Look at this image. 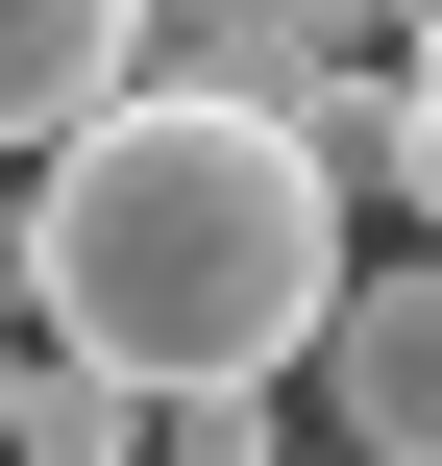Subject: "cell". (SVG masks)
Returning <instances> with one entry per match:
<instances>
[{
	"label": "cell",
	"instance_id": "cell-7",
	"mask_svg": "<svg viewBox=\"0 0 442 466\" xmlns=\"http://www.w3.org/2000/svg\"><path fill=\"white\" fill-rule=\"evenodd\" d=\"M295 25H320V74H344V49H394V25H418V0H295Z\"/></svg>",
	"mask_w": 442,
	"mask_h": 466
},
{
	"label": "cell",
	"instance_id": "cell-1",
	"mask_svg": "<svg viewBox=\"0 0 442 466\" xmlns=\"http://www.w3.org/2000/svg\"><path fill=\"white\" fill-rule=\"evenodd\" d=\"M344 295V172L271 98H172L123 74L74 147H25V344L123 369V393H295Z\"/></svg>",
	"mask_w": 442,
	"mask_h": 466
},
{
	"label": "cell",
	"instance_id": "cell-5",
	"mask_svg": "<svg viewBox=\"0 0 442 466\" xmlns=\"http://www.w3.org/2000/svg\"><path fill=\"white\" fill-rule=\"evenodd\" d=\"M123 369H74V344H25V418H0V466H123Z\"/></svg>",
	"mask_w": 442,
	"mask_h": 466
},
{
	"label": "cell",
	"instance_id": "cell-6",
	"mask_svg": "<svg viewBox=\"0 0 442 466\" xmlns=\"http://www.w3.org/2000/svg\"><path fill=\"white\" fill-rule=\"evenodd\" d=\"M123 466H295V442H271V393H148Z\"/></svg>",
	"mask_w": 442,
	"mask_h": 466
},
{
	"label": "cell",
	"instance_id": "cell-4",
	"mask_svg": "<svg viewBox=\"0 0 442 466\" xmlns=\"http://www.w3.org/2000/svg\"><path fill=\"white\" fill-rule=\"evenodd\" d=\"M148 74H172V98H271V123H295V98H320V25H295V0H148Z\"/></svg>",
	"mask_w": 442,
	"mask_h": 466
},
{
	"label": "cell",
	"instance_id": "cell-9",
	"mask_svg": "<svg viewBox=\"0 0 442 466\" xmlns=\"http://www.w3.org/2000/svg\"><path fill=\"white\" fill-rule=\"evenodd\" d=\"M320 466H369V442H320Z\"/></svg>",
	"mask_w": 442,
	"mask_h": 466
},
{
	"label": "cell",
	"instance_id": "cell-3",
	"mask_svg": "<svg viewBox=\"0 0 442 466\" xmlns=\"http://www.w3.org/2000/svg\"><path fill=\"white\" fill-rule=\"evenodd\" d=\"M123 74H148V0H0V172H25V147H74Z\"/></svg>",
	"mask_w": 442,
	"mask_h": 466
},
{
	"label": "cell",
	"instance_id": "cell-8",
	"mask_svg": "<svg viewBox=\"0 0 442 466\" xmlns=\"http://www.w3.org/2000/svg\"><path fill=\"white\" fill-rule=\"evenodd\" d=\"M418 74H442V0H418Z\"/></svg>",
	"mask_w": 442,
	"mask_h": 466
},
{
	"label": "cell",
	"instance_id": "cell-2",
	"mask_svg": "<svg viewBox=\"0 0 442 466\" xmlns=\"http://www.w3.org/2000/svg\"><path fill=\"white\" fill-rule=\"evenodd\" d=\"M320 418H344L369 466H442V246L320 295Z\"/></svg>",
	"mask_w": 442,
	"mask_h": 466
}]
</instances>
